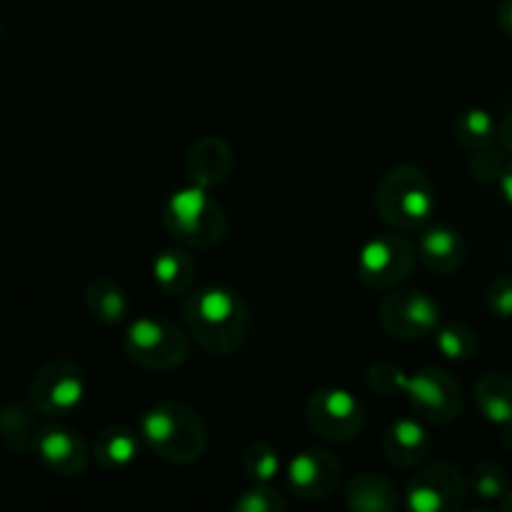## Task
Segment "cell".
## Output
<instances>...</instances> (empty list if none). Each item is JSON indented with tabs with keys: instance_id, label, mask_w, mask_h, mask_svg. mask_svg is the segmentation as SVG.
Wrapping results in <instances>:
<instances>
[{
	"instance_id": "22",
	"label": "cell",
	"mask_w": 512,
	"mask_h": 512,
	"mask_svg": "<svg viewBox=\"0 0 512 512\" xmlns=\"http://www.w3.org/2000/svg\"><path fill=\"white\" fill-rule=\"evenodd\" d=\"M85 305L88 313L103 325H118L128 315V295L113 278H95L85 288Z\"/></svg>"
},
{
	"instance_id": "25",
	"label": "cell",
	"mask_w": 512,
	"mask_h": 512,
	"mask_svg": "<svg viewBox=\"0 0 512 512\" xmlns=\"http://www.w3.org/2000/svg\"><path fill=\"white\" fill-rule=\"evenodd\" d=\"M240 465H243L245 478H250L253 483H273L280 473V455L270 443L255 440L243 450Z\"/></svg>"
},
{
	"instance_id": "33",
	"label": "cell",
	"mask_w": 512,
	"mask_h": 512,
	"mask_svg": "<svg viewBox=\"0 0 512 512\" xmlns=\"http://www.w3.org/2000/svg\"><path fill=\"white\" fill-rule=\"evenodd\" d=\"M498 135H500V145H503V148L508 150V153H512V113L503 120V125H500Z\"/></svg>"
},
{
	"instance_id": "26",
	"label": "cell",
	"mask_w": 512,
	"mask_h": 512,
	"mask_svg": "<svg viewBox=\"0 0 512 512\" xmlns=\"http://www.w3.org/2000/svg\"><path fill=\"white\" fill-rule=\"evenodd\" d=\"M468 485L480 500H488V503L490 500H503L505 493L510 490V480L505 468H500L498 463H490V460L473 465Z\"/></svg>"
},
{
	"instance_id": "5",
	"label": "cell",
	"mask_w": 512,
	"mask_h": 512,
	"mask_svg": "<svg viewBox=\"0 0 512 512\" xmlns=\"http://www.w3.org/2000/svg\"><path fill=\"white\" fill-rule=\"evenodd\" d=\"M125 353L138 368L168 373L188 360V338L183 330L160 315H140L125 330Z\"/></svg>"
},
{
	"instance_id": "21",
	"label": "cell",
	"mask_w": 512,
	"mask_h": 512,
	"mask_svg": "<svg viewBox=\"0 0 512 512\" xmlns=\"http://www.w3.org/2000/svg\"><path fill=\"white\" fill-rule=\"evenodd\" d=\"M475 403L478 410L495 425H512V375L485 373L475 385Z\"/></svg>"
},
{
	"instance_id": "31",
	"label": "cell",
	"mask_w": 512,
	"mask_h": 512,
	"mask_svg": "<svg viewBox=\"0 0 512 512\" xmlns=\"http://www.w3.org/2000/svg\"><path fill=\"white\" fill-rule=\"evenodd\" d=\"M498 23L503 28V33L512 38V0H503L500 5V13H498Z\"/></svg>"
},
{
	"instance_id": "7",
	"label": "cell",
	"mask_w": 512,
	"mask_h": 512,
	"mask_svg": "<svg viewBox=\"0 0 512 512\" xmlns=\"http://www.w3.org/2000/svg\"><path fill=\"white\" fill-rule=\"evenodd\" d=\"M413 245L395 233H380L370 238L358 253V278L373 290H393L410 278L415 268Z\"/></svg>"
},
{
	"instance_id": "8",
	"label": "cell",
	"mask_w": 512,
	"mask_h": 512,
	"mask_svg": "<svg viewBox=\"0 0 512 512\" xmlns=\"http://www.w3.org/2000/svg\"><path fill=\"white\" fill-rule=\"evenodd\" d=\"M85 398V375L75 363L63 358L48 360L30 380V405L48 418L75 413Z\"/></svg>"
},
{
	"instance_id": "11",
	"label": "cell",
	"mask_w": 512,
	"mask_h": 512,
	"mask_svg": "<svg viewBox=\"0 0 512 512\" xmlns=\"http://www.w3.org/2000/svg\"><path fill=\"white\" fill-rule=\"evenodd\" d=\"M468 480L460 468L435 463L418 470L405 488V505L413 512H453L468 498Z\"/></svg>"
},
{
	"instance_id": "27",
	"label": "cell",
	"mask_w": 512,
	"mask_h": 512,
	"mask_svg": "<svg viewBox=\"0 0 512 512\" xmlns=\"http://www.w3.org/2000/svg\"><path fill=\"white\" fill-rule=\"evenodd\" d=\"M285 508L288 503L278 490L270 488V483H255L233 500V510L238 512H283Z\"/></svg>"
},
{
	"instance_id": "13",
	"label": "cell",
	"mask_w": 512,
	"mask_h": 512,
	"mask_svg": "<svg viewBox=\"0 0 512 512\" xmlns=\"http://www.w3.org/2000/svg\"><path fill=\"white\" fill-rule=\"evenodd\" d=\"M340 483L338 455L325 448H305L288 465V485L300 500H323Z\"/></svg>"
},
{
	"instance_id": "35",
	"label": "cell",
	"mask_w": 512,
	"mask_h": 512,
	"mask_svg": "<svg viewBox=\"0 0 512 512\" xmlns=\"http://www.w3.org/2000/svg\"><path fill=\"white\" fill-rule=\"evenodd\" d=\"M0 33H3V20H0Z\"/></svg>"
},
{
	"instance_id": "12",
	"label": "cell",
	"mask_w": 512,
	"mask_h": 512,
	"mask_svg": "<svg viewBox=\"0 0 512 512\" xmlns=\"http://www.w3.org/2000/svg\"><path fill=\"white\" fill-rule=\"evenodd\" d=\"M33 453L50 473L63 478H78L90 465V450L85 440L63 423L43 425L35 438Z\"/></svg>"
},
{
	"instance_id": "34",
	"label": "cell",
	"mask_w": 512,
	"mask_h": 512,
	"mask_svg": "<svg viewBox=\"0 0 512 512\" xmlns=\"http://www.w3.org/2000/svg\"><path fill=\"white\" fill-rule=\"evenodd\" d=\"M500 508H503V512H512V488L505 493V498L500 500Z\"/></svg>"
},
{
	"instance_id": "23",
	"label": "cell",
	"mask_w": 512,
	"mask_h": 512,
	"mask_svg": "<svg viewBox=\"0 0 512 512\" xmlns=\"http://www.w3.org/2000/svg\"><path fill=\"white\" fill-rule=\"evenodd\" d=\"M455 138L460 140L463 148L470 153L480 148H488L498 138V125L495 118L485 108H468L455 120Z\"/></svg>"
},
{
	"instance_id": "9",
	"label": "cell",
	"mask_w": 512,
	"mask_h": 512,
	"mask_svg": "<svg viewBox=\"0 0 512 512\" xmlns=\"http://www.w3.org/2000/svg\"><path fill=\"white\" fill-rule=\"evenodd\" d=\"M378 320L395 338L423 340L440 328V305L425 290L393 288L380 300Z\"/></svg>"
},
{
	"instance_id": "1",
	"label": "cell",
	"mask_w": 512,
	"mask_h": 512,
	"mask_svg": "<svg viewBox=\"0 0 512 512\" xmlns=\"http://www.w3.org/2000/svg\"><path fill=\"white\" fill-rule=\"evenodd\" d=\"M183 320L195 343L213 355H233L250 335V310L243 295L208 285L183 295Z\"/></svg>"
},
{
	"instance_id": "19",
	"label": "cell",
	"mask_w": 512,
	"mask_h": 512,
	"mask_svg": "<svg viewBox=\"0 0 512 512\" xmlns=\"http://www.w3.org/2000/svg\"><path fill=\"white\" fill-rule=\"evenodd\" d=\"M38 410L25 403H8L0 408V443L13 455H28L35 450L38 438Z\"/></svg>"
},
{
	"instance_id": "16",
	"label": "cell",
	"mask_w": 512,
	"mask_h": 512,
	"mask_svg": "<svg viewBox=\"0 0 512 512\" xmlns=\"http://www.w3.org/2000/svg\"><path fill=\"white\" fill-rule=\"evenodd\" d=\"M418 255L428 270L438 275H450L463 265L465 240L450 225H430L420 230Z\"/></svg>"
},
{
	"instance_id": "10",
	"label": "cell",
	"mask_w": 512,
	"mask_h": 512,
	"mask_svg": "<svg viewBox=\"0 0 512 512\" xmlns=\"http://www.w3.org/2000/svg\"><path fill=\"white\" fill-rule=\"evenodd\" d=\"M405 395L413 413L430 425H450L463 413V388L443 368H423L410 375Z\"/></svg>"
},
{
	"instance_id": "30",
	"label": "cell",
	"mask_w": 512,
	"mask_h": 512,
	"mask_svg": "<svg viewBox=\"0 0 512 512\" xmlns=\"http://www.w3.org/2000/svg\"><path fill=\"white\" fill-rule=\"evenodd\" d=\"M485 303L495 318H512V275H500L490 283Z\"/></svg>"
},
{
	"instance_id": "2",
	"label": "cell",
	"mask_w": 512,
	"mask_h": 512,
	"mask_svg": "<svg viewBox=\"0 0 512 512\" xmlns=\"http://www.w3.org/2000/svg\"><path fill=\"white\" fill-rule=\"evenodd\" d=\"M143 443L158 458L175 465H190L208 450V428L195 408L180 400H163L140 418Z\"/></svg>"
},
{
	"instance_id": "4",
	"label": "cell",
	"mask_w": 512,
	"mask_h": 512,
	"mask_svg": "<svg viewBox=\"0 0 512 512\" xmlns=\"http://www.w3.org/2000/svg\"><path fill=\"white\" fill-rule=\"evenodd\" d=\"M163 225L185 248L210 250L228 235V215L223 205L203 185L175 190L163 208Z\"/></svg>"
},
{
	"instance_id": "15",
	"label": "cell",
	"mask_w": 512,
	"mask_h": 512,
	"mask_svg": "<svg viewBox=\"0 0 512 512\" xmlns=\"http://www.w3.org/2000/svg\"><path fill=\"white\" fill-rule=\"evenodd\" d=\"M430 448H433V438L425 428V420H420L418 415L395 420L383 435V453L395 468H415L428 458Z\"/></svg>"
},
{
	"instance_id": "17",
	"label": "cell",
	"mask_w": 512,
	"mask_h": 512,
	"mask_svg": "<svg viewBox=\"0 0 512 512\" xmlns=\"http://www.w3.org/2000/svg\"><path fill=\"white\" fill-rule=\"evenodd\" d=\"M140 440L143 435L128 425H108L95 435L93 455L105 470H125L138 460Z\"/></svg>"
},
{
	"instance_id": "3",
	"label": "cell",
	"mask_w": 512,
	"mask_h": 512,
	"mask_svg": "<svg viewBox=\"0 0 512 512\" xmlns=\"http://www.w3.org/2000/svg\"><path fill=\"white\" fill-rule=\"evenodd\" d=\"M438 208L430 178L418 165H395L375 188V210L393 230H423Z\"/></svg>"
},
{
	"instance_id": "20",
	"label": "cell",
	"mask_w": 512,
	"mask_h": 512,
	"mask_svg": "<svg viewBox=\"0 0 512 512\" xmlns=\"http://www.w3.org/2000/svg\"><path fill=\"white\" fill-rule=\"evenodd\" d=\"M153 278L165 295L183 298L195 283V263L183 248L160 250L153 260Z\"/></svg>"
},
{
	"instance_id": "29",
	"label": "cell",
	"mask_w": 512,
	"mask_h": 512,
	"mask_svg": "<svg viewBox=\"0 0 512 512\" xmlns=\"http://www.w3.org/2000/svg\"><path fill=\"white\" fill-rule=\"evenodd\" d=\"M505 153H508V150L505 148L495 150L493 145L473 150V155H470V163H468L473 178L480 180V183H498L500 175H503V170H505V165H508Z\"/></svg>"
},
{
	"instance_id": "18",
	"label": "cell",
	"mask_w": 512,
	"mask_h": 512,
	"mask_svg": "<svg viewBox=\"0 0 512 512\" xmlns=\"http://www.w3.org/2000/svg\"><path fill=\"white\" fill-rule=\"evenodd\" d=\"M345 503L350 510L360 512H390L400 505L398 488L385 475L365 473L355 475L345 490Z\"/></svg>"
},
{
	"instance_id": "32",
	"label": "cell",
	"mask_w": 512,
	"mask_h": 512,
	"mask_svg": "<svg viewBox=\"0 0 512 512\" xmlns=\"http://www.w3.org/2000/svg\"><path fill=\"white\" fill-rule=\"evenodd\" d=\"M500 193H503V198L508 200V205H512V163L505 165L503 175H500Z\"/></svg>"
},
{
	"instance_id": "28",
	"label": "cell",
	"mask_w": 512,
	"mask_h": 512,
	"mask_svg": "<svg viewBox=\"0 0 512 512\" xmlns=\"http://www.w3.org/2000/svg\"><path fill=\"white\" fill-rule=\"evenodd\" d=\"M365 383L373 393L383 395V398H393V395L405 393V383H408V375L398 368L395 363H388V360H380V363H373L365 373Z\"/></svg>"
},
{
	"instance_id": "14",
	"label": "cell",
	"mask_w": 512,
	"mask_h": 512,
	"mask_svg": "<svg viewBox=\"0 0 512 512\" xmlns=\"http://www.w3.org/2000/svg\"><path fill=\"white\" fill-rule=\"evenodd\" d=\"M183 170L193 185L215 188L225 183L233 170V150L218 135H203L185 153Z\"/></svg>"
},
{
	"instance_id": "24",
	"label": "cell",
	"mask_w": 512,
	"mask_h": 512,
	"mask_svg": "<svg viewBox=\"0 0 512 512\" xmlns=\"http://www.w3.org/2000/svg\"><path fill=\"white\" fill-rule=\"evenodd\" d=\"M435 345L448 360H470L480 350V338L468 323L450 320L435 330Z\"/></svg>"
},
{
	"instance_id": "6",
	"label": "cell",
	"mask_w": 512,
	"mask_h": 512,
	"mask_svg": "<svg viewBox=\"0 0 512 512\" xmlns=\"http://www.w3.org/2000/svg\"><path fill=\"white\" fill-rule=\"evenodd\" d=\"M305 423L328 443H353L365 430V410L348 390L320 388L305 405Z\"/></svg>"
}]
</instances>
